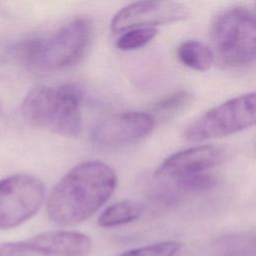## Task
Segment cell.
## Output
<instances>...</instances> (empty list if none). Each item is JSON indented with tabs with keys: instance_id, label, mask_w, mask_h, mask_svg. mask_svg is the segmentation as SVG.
Here are the masks:
<instances>
[{
	"instance_id": "cell-12",
	"label": "cell",
	"mask_w": 256,
	"mask_h": 256,
	"mask_svg": "<svg viewBox=\"0 0 256 256\" xmlns=\"http://www.w3.org/2000/svg\"><path fill=\"white\" fill-rule=\"evenodd\" d=\"M142 212L143 208L139 203L122 200L108 206L98 217L97 223L103 228L117 227L137 220Z\"/></svg>"
},
{
	"instance_id": "cell-8",
	"label": "cell",
	"mask_w": 256,
	"mask_h": 256,
	"mask_svg": "<svg viewBox=\"0 0 256 256\" xmlns=\"http://www.w3.org/2000/svg\"><path fill=\"white\" fill-rule=\"evenodd\" d=\"M154 126L152 114L140 111L116 113L93 128L91 140L100 147H121L142 140L152 132Z\"/></svg>"
},
{
	"instance_id": "cell-14",
	"label": "cell",
	"mask_w": 256,
	"mask_h": 256,
	"mask_svg": "<svg viewBox=\"0 0 256 256\" xmlns=\"http://www.w3.org/2000/svg\"><path fill=\"white\" fill-rule=\"evenodd\" d=\"M154 27H141L130 29L120 35L116 41V46L122 51H132L139 49L154 39L157 34Z\"/></svg>"
},
{
	"instance_id": "cell-15",
	"label": "cell",
	"mask_w": 256,
	"mask_h": 256,
	"mask_svg": "<svg viewBox=\"0 0 256 256\" xmlns=\"http://www.w3.org/2000/svg\"><path fill=\"white\" fill-rule=\"evenodd\" d=\"M180 248L178 241H163L133 248L117 256H174Z\"/></svg>"
},
{
	"instance_id": "cell-2",
	"label": "cell",
	"mask_w": 256,
	"mask_h": 256,
	"mask_svg": "<svg viewBox=\"0 0 256 256\" xmlns=\"http://www.w3.org/2000/svg\"><path fill=\"white\" fill-rule=\"evenodd\" d=\"M92 23L85 17L70 20L45 38L31 39L12 48L10 56L39 72H54L76 64L92 38Z\"/></svg>"
},
{
	"instance_id": "cell-7",
	"label": "cell",
	"mask_w": 256,
	"mask_h": 256,
	"mask_svg": "<svg viewBox=\"0 0 256 256\" xmlns=\"http://www.w3.org/2000/svg\"><path fill=\"white\" fill-rule=\"evenodd\" d=\"M89 236L72 230H51L21 241L0 244V256H88Z\"/></svg>"
},
{
	"instance_id": "cell-4",
	"label": "cell",
	"mask_w": 256,
	"mask_h": 256,
	"mask_svg": "<svg viewBox=\"0 0 256 256\" xmlns=\"http://www.w3.org/2000/svg\"><path fill=\"white\" fill-rule=\"evenodd\" d=\"M211 37L217 56L228 67H245L255 60V13L247 7H232L220 13L212 25Z\"/></svg>"
},
{
	"instance_id": "cell-3",
	"label": "cell",
	"mask_w": 256,
	"mask_h": 256,
	"mask_svg": "<svg viewBox=\"0 0 256 256\" xmlns=\"http://www.w3.org/2000/svg\"><path fill=\"white\" fill-rule=\"evenodd\" d=\"M82 94L74 84L34 87L23 100L22 114L32 126L66 137L81 133Z\"/></svg>"
},
{
	"instance_id": "cell-11",
	"label": "cell",
	"mask_w": 256,
	"mask_h": 256,
	"mask_svg": "<svg viewBox=\"0 0 256 256\" xmlns=\"http://www.w3.org/2000/svg\"><path fill=\"white\" fill-rule=\"evenodd\" d=\"M178 60L186 67L197 71H206L214 63V53L211 48L199 40H187L176 49Z\"/></svg>"
},
{
	"instance_id": "cell-10",
	"label": "cell",
	"mask_w": 256,
	"mask_h": 256,
	"mask_svg": "<svg viewBox=\"0 0 256 256\" xmlns=\"http://www.w3.org/2000/svg\"><path fill=\"white\" fill-rule=\"evenodd\" d=\"M223 159V150L212 145H201L176 152L158 166V178L177 180L182 177L203 173L218 165Z\"/></svg>"
},
{
	"instance_id": "cell-1",
	"label": "cell",
	"mask_w": 256,
	"mask_h": 256,
	"mask_svg": "<svg viewBox=\"0 0 256 256\" xmlns=\"http://www.w3.org/2000/svg\"><path fill=\"white\" fill-rule=\"evenodd\" d=\"M116 185V173L106 163L97 160L79 163L51 191L47 215L60 226L80 224L106 203Z\"/></svg>"
},
{
	"instance_id": "cell-9",
	"label": "cell",
	"mask_w": 256,
	"mask_h": 256,
	"mask_svg": "<svg viewBox=\"0 0 256 256\" xmlns=\"http://www.w3.org/2000/svg\"><path fill=\"white\" fill-rule=\"evenodd\" d=\"M187 8L173 1H138L120 9L111 21L115 33L141 27H153L185 19Z\"/></svg>"
},
{
	"instance_id": "cell-16",
	"label": "cell",
	"mask_w": 256,
	"mask_h": 256,
	"mask_svg": "<svg viewBox=\"0 0 256 256\" xmlns=\"http://www.w3.org/2000/svg\"><path fill=\"white\" fill-rule=\"evenodd\" d=\"M175 182L177 183L178 187L183 190L202 192L214 188L217 184V179L213 175L203 172L179 178L175 180Z\"/></svg>"
},
{
	"instance_id": "cell-6",
	"label": "cell",
	"mask_w": 256,
	"mask_h": 256,
	"mask_svg": "<svg viewBox=\"0 0 256 256\" xmlns=\"http://www.w3.org/2000/svg\"><path fill=\"white\" fill-rule=\"evenodd\" d=\"M45 187L38 178L16 174L0 180V230L15 228L41 207Z\"/></svg>"
},
{
	"instance_id": "cell-13",
	"label": "cell",
	"mask_w": 256,
	"mask_h": 256,
	"mask_svg": "<svg viewBox=\"0 0 256 256\" xmlns=\"http://www.w3.org/2000/svg\"><path fill=\"white\" fill-rule=\"evenodd\" d=\"M191 102L192 94L188 91L181 90L171 93L156 102L153 106V112L156 117L169 119L185 110Z\"/></svg>"
},
{
	"instance_id": "cell-5",
	"label": "cell",
	"mask_w": 256,
	"mask_h": 256,
	"mask_svg": "<svg viewBox=\"0 0 256 256\" xmlns=\"http://www.w3.org/2000/svg\"><path fill=\"white\" fill-rule=\"evenodd\" d=\"M255 123V94L245 93L206 111L190 123L184 138L201 142L225 137L253 126Z\"/></svg>"
}]
</instances>
